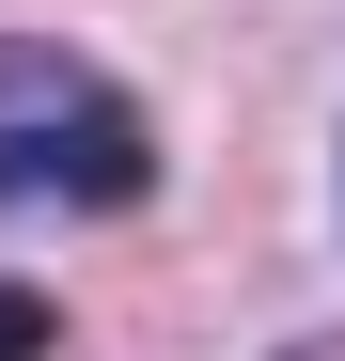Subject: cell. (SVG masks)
<instances>
[{
	"instance_id": "7a4b0ae2",
	"label": "cell",
	"mask_w": 345,
	"mask_h": 361,
	"mask_svg": "<svg viewBox=\"0 0 345 361\" xmlns=\"http://www.w3.org/2000/svg\"><path fill=\"white\" fill-rule=\"evenodd\" d=\"M47 345H63V314H47V298L16 283V298H0V361H47Z\"/></svg>"
},
{
	"instance_id": "6da1fadb",
	"label": "cell",
	"mask_w": 345,
	"mask_h": 361,
	"mask_svg": "<svg viewBox=\"0 0 345 361\" xmlns=\"http://www.w3.org/2000/svg\"><path fill=\"white\" fill-rule=\"evenodd\" d=\"M0 189H16V204H79V220H126L157 189V126L126 110V79L79 63V47H16V63H0Z\"/></svg>"
}]
</instances>
